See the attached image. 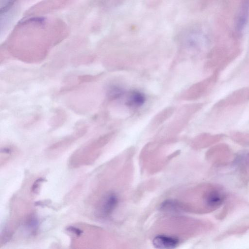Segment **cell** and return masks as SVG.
I'll use <instances>...</instances> for the list:
<instances>
[{
  "label": "cell",
  "instance_id": "4",
  "mask_svg": "<svg viewBox=\"0 0 249 249\" xmlns=\"http://www.w3.org/2000/svg\"><path fill=\"white\" fill-rule=\"evenodd\" d=\"M240 172L244 180L249 179V154L245 156L241 162Z\"/></svg>",
  "mask_w": 249,
  "mask_h": 249
},
{
  "label": "cell",
  "instance_id": "8",
  "mask_svg": "<svg viewBox=\"0 0 249 249\" xmlns=\"http://www.w3.org/2000/svg\"><path fill=\"white\" fill-rule=\"evenodd\" d=\"M68 230L74 233V234H75L77 235H79L80 234H81V232H82V231L81 230H79L78 229H77L76 228L73 227H69L68 229Z\"/></svg>",
  "mask_w": 249,
  "mask_h": 249
},
{
  "label": "cell",
  "instance_id": "5",
  "mask_svg": "<svg viewBox=\"0 0 249 249\" xmlns=\"http://www.w3.org/2000/svg\"><path fill=\"white\" fill-rule=\"evenodd\" d=\"M179 206L178 204L176 202L169 200L163 203L161 208L165 211L174 212L176 211L177 209H178Z\"/></svg>",
  "mask_w": 249,
  "mask_h": 249
},
{
  "label": "cell",
  "instance_id": "6",
  "mask_svg": "<svg viewBox=\"0 0 249 249\" xmlns=\"http://www.w3.org/2000/svg\"><path fill=\"white\" fill-rule=\"evenodd\" d=\"M37 220L36 217L31 216L28 220L27 222V226L31 229L33 231H35L37 226Z\"/></svg>",
  "mask_w": 249,
  "mask_h": 249
},
{
  "label": "cell",
  "instance_id": "1",
  "mask_svg": "<svg viewBox=\"0 0 249 249\" xmlns=\"http://www.w3.org/2000/svg\"><path fill=\"white\" fill-rule=\"evenodd\" d=\"M179 243L178 239L174 236L160 235L156 236L153 240V245L160 249H170L176 248Z\"/></svg>",
  "mask_w": 249,
  "mask_h": 249
},
{
  "label": "cell",
  "instance_id": "3",
  "mask_svg": "<svg viewBox=\"0 0 249 249\" xmlns=\"http://www.w3.org/2000/svg\"><path fill=\"white\" fill-rule=\"evenodd\" d=\"M145 101V96L142 92L133 91L129 95L126 103L129 106L138 107L142 105Z\"/></svg>",
  "mask_w": 249,
  "mask_h": 249
},
{
  "label": "cell",
  "instance_id": "7",
  "mask_svg": "<svg viewBox=\"0 0 249 249\" xmlns=\"http://www.w3.org/2000/svg\"><path fill=\"white\" fill-rule=\"evenodd\" d=\"M123 90L119 87H114L109 91V96L112 98H115L121 96L123 93Z\"/></svg>",
  "mask_w": 249,
  "mask_h": 249
},
{
  "label": "cell",
  "instance_id": "2",
  "mask_svg": "<svg viewBox=\"0 0 249 249\" xmlns=\"http://www.w3.org/2000/svg\"><path fill=\"white\" fill-rule=\"evenodd\" d=\"M118 199L115 194L109 193L103 198L100 211L102 216H108L113 212L118 204Z\"/></svg>",
  "mask_w": 249,
  "mask_h": 249
}]
</instances>
